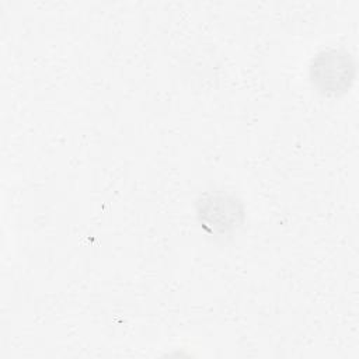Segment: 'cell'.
I'll use <instances>...</instances> for the list:
<instances>
[{"label":"cell","mask_w":359,"mask_h":359,"mask_svg":"<svg viewBox=\"0 0 359 359\" xmlns=\"http://www.w3.org/2000/svg\"><path fill=\"white\" fill-rule=\"evenodd\" d=\"M198 216L210 231L224 233L241 223L243 206L237 199L227 195H208L198 203Z\"/></svg>","instance_id":"obj_2"},{"label":"cell","mask_w":359,"mask_h":359,"mask_svg":"<svg viewBox=\"0 0 359 359\" xmlns=\"http://www.w3.org/2000/svg\"><path fill=\"white\" fill-rule=\"evenodd\" d=\"M355 77V63L345 50L328 49L313 57L310 80L323 94L338 95L345 93Z\"/></svg>","instance_id":"obj_1"}]
</instances>
